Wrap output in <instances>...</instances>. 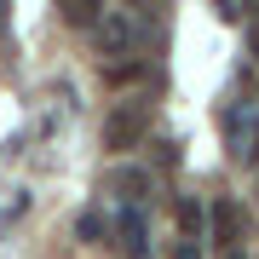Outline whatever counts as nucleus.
Listing matches in <instances>:
<instances>
[{"mask_svg":"<svg viewBox=\"0 0 259 259\" xmlns=\"http://www.w3.org/2000/svg\"><path fill=\"white\" fill-rule=\"evenodd\" d=\"M225 144H231V156L242 167H259V110L253 104H242V110L225 115Z\"/></svg>","mask_w":259,"mask_h":259,"instance_id":"obj_1","label":"nucleus"},{"mask_svg":"<svg viewBox=\"0 0 259 259\" xmlns=\"http://www.w3.org/2000/svg\"><path fill=\"white\" fill-rule=\"evenodd\" d=\"M144 133H150V115L139 104H121V110L104 115V150H139Z\"/></svg>","mask_w":259,"mask_h":259,"instance_id":"obj_2","label":"nucleus"},{"mask_svg":"<svg viewBox=\"0 0 259 259\" xmlns=\"http://www.w3.org/2000/svg\"><path fill=\"white\" fill-rule=\"evenodd\" d=\"M115 236H121V248H127V259H144L150 253V225H144V207L139 202H127L115 213Z\"/></svg>","mask_w":259,"mask_h":259,"instance_id":"obj_3","label":"nucleus"},{"mask_svg":"<svg viewBox=\"0 0 259 259\" xmlns=\"http://www.w3.org/2000/svg\"><path fill=\"white\" fill-rule=\"evenodd\" d=\"M207 225H213V242H219V248H236V236H242V207L231 202V196H219L213 213H207Z\"/></svg>","mask_w":259,"mask_h":259,"instance_id":"obj_4","label":"nucleus"},{"mask_svg":"<svg viewBox=\"0 0 259 259\" xmlns=\"http://www.w3.org/2000/svg\"><path fill=\"white\" fill-rule=\"evenodd\" d=\"M98 40H104V52H127V40H133V23L121 18V12H104V23H98Z\"/></svg>","mask_w":259,"mask_h":259,"instance_id":"obj_5","label":"nucleus"},{"mask_svg":"<svg viewBox=\"0 0 259 259\" xmlns=\"http://www.w3.org/2000/svg\"><path fill=\"white\" fill-rule=\"evenodd\" d=\"M173 213H179V231H185V242H196V236L207 231V207H202V202H190V196H185Z\"/></svg>","mask_w":259,"mask_h":259,"instance_id":"obj_6","label":"nucleus"},{"mask_svg":"<svg viewBox=\"0 0 259 259\" xmlns=\"http://www.w3.org/2000/svg\"><path fill=\"white\" fill-rule=\"evenodd\" d=\"M58 12H64V23H75V29H87L98 18V0H58Z\"/></svg>","mask_w":259,"mask_h":259,"instance_id":"obj_7","label":"nucleus"},{"mask_svg":"<svg viewBox=\"0 0 259 259\" xmlns=\"http://www.w3.org/2000/svg\"><path fill=\"white\" fill-rule=\"evenodd\" d=\"M75 231H81V242H98V236H110V219H104L98 207H87V213H81V225H75Z\"/></svg>","mask_w":259,"mask_h":259,"instance_id":"obj_8","label":"nucleus"},{"mask_svg":"<svg viewBox=\"0 0 259 259\" xmlns=\"http://www.w3.org/2000/svg\"><path fill=\"white\" fill-rule=\"evenodd\" d=\"M110 190H121L127 202H139V190H150V179H144V173H133V167H127V173H115V179H110Z\"/></svg>","mask_w":259,"mask_h":259,"instance_id":"obj_9","label":"nucleus"},{"mask_svg":"<svg viewBox=\"0 0 259 259\" xmlns=\"http://www.w3.org/2000/svg\"><path fill=\"white\" fill-rule=\"evenodd\" d=\"M173 259H202V248H196V242H179V248H173Z\"/></svg>","mask_w":259,"mask_h":259,"instance_id":"obj_10","label":"nucleus"},{"mask_svg":"<svg viewBox=\"0 0 259 259\" xmlns=\"http://www.w3.org/2000/svg\"><path fill=\"white\" fill-rule=\"evenodd\" d=\"M248 47H253V58H259V23H253V29H248Z\"/></svg>","mask_w":259,"mask_h":259,"instance_id":"obj_11","label":"nucleus"},{"mask_svg":"<svg viewBox=\"0 0 259 259\" xmlns=\"http://www.w3.org/2000/svg\"><path fill=\"white\" fill-rule=\"evenodd\" d=\"M0 12H6V0H0Z\"/></svg>","mask_w":259,"mask_h":259,"instance_id":"obj_12","label":"nucleus"},{"mask_svg":"<svg viewBox=\"0 0 259 259\" xmlns=\"http://www.w3.org/2000/svg\"><path fill=\"white\" fill-rule=\"evenodd\" d=\"M225 259H236V253H225Z\"/></svg>","mask_w":259,"mask_h":259,"instance_id":"obj_13","label":"nucleus"}]
</instances>
